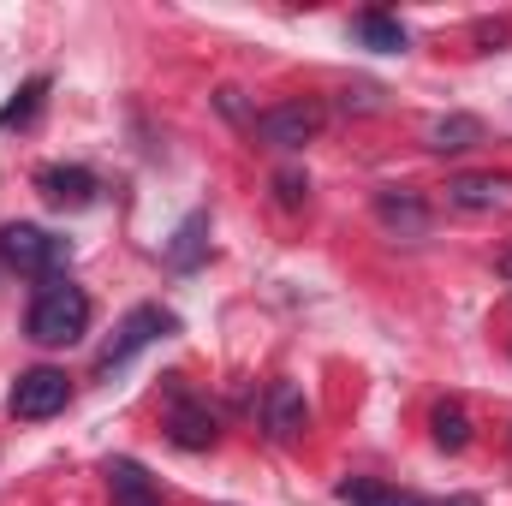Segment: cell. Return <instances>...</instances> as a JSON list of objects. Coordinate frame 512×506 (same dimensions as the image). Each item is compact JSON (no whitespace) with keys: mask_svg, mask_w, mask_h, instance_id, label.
<instances>
[{"mask_svg":"<svg viewBox=\"0 0 512 506\" xmlns=\"http://www.w3.org/2000/svg\"><path fill=\"white\" fill-rule=\"evenodd\" d=\"M501 280H512V251H507V256H501Z\"/></svg>","mask_w":512,"mask_h":506,"instance_id":"21","label":"cell"},{"mask_svg":"<svg viewBox=\"0 0 512 506\" xmlns=\"http://www.w3.org/2000/svg\"><path fill=\"white\" fill-rule=\"evenodd\" d=\"M334 501L340 506H429V501H417L411 489H387V483H370V477H346L334 489Z\"/></svg>","mask_w":512,"mask_h":506,"instance_id":"14","label":"cell"},{"mask_svg":"<svg viewBox=\"0 0 512 506\" xmlns=\"http://www.w3.org/2000/svg\"><path fill=\"white\" fill-rule=\"evenodd\" d=\"M161 334H173V310H161V304H137L126 322H120V334L108 340V352L96 358V370H102V376H114V370L131 364L143 346H155Z\"/></svg>","mask_w":512,"mask_h":506,"instance_id":"4","label":"cell"},{"mask_svg":"<svg viewBox=\"0 0 512 506\" xmlns=\"http://www.w3.org/2000/svg\"><path fill=\"white\" fill-rule=\"evenodd\" d=\"M215 411L209 405H197V399H185L179 393V376H173V417H167V441L173 447H185V453H209L215 447Z\"/></svg>","mask_w":512,"mask_h":506,"instance_id":"7","label":"cell"},{"mask_svg":"<svg viewBox=\"0 0 512 506\" xmlns=\"http://www.w3.org/2000/svg\"><path fill=\"white\" fill-rule=\"evenodd\" d=\"M358 42L364 48H376V54H405V24L399 18H387V12H358Z\"/></svg>","mask_w":512,"mask_h":506,"instance_id":"15","label":"cell"},{"mask_svg":"<svg viewBox=\"0 0 512 506\" xmlns=\"http://www.w3.org/2000/svg\"><path fill=\"white\" fill-rule=\"evenodd\" d=\"M274 197H280V209H298L310 197V179L298 167H286V173H274Z\"/></svg>","mask_w":512,"mask_h":506,"instance_id":"18","label":"cell"},{"mask_svg":"<svg viewBox=\"0 0 512 506\" xmlns=\"http://www.w3.org/2000/svg\"><path fill=\"white\" fill-rule=\"evenodd\" d=\"M262 429H268V441H298L310 429V399H304L298 381H268V393H262Z\"/></svg>","mask_w":512,"mask_h":506,"instance_id":"6","label":"cell"},{"mask_svg":"<svg viewBox=\"0 0 512 506\" xmlns=\"http://www.w3.org/2000/svg\"><path fill=\"white\" fill-rule=\"evenodd\" d=\"M66 399H72V381H66V370H54V364H36V370H24V376L12 381V393H6V411H12L18 423H42V417L66 411Z\"/></svg>","mask_w":512,"mask_h":506,"instance_id":"3","label":"cell"},{"mask_svg":"<svg viewBox=\"0 0 512 506\" xmlns=\"http://www.w3.org/2000/svg\"><path fill=\"white\" fill-rule=\"evenodd\" d=\"M108 489H114V506H161L155 483H149L143 465H131V459H108Z\"/></svg>","mask_w":512,"mask_h":506,"instance_id":"13","label":"cell"},{"mask_svg":"<svg viewBox=\"0 0 512 506\" xmlns=\"http://www.w3.org/2000/svg\"><path fill=\"white\" fill-rule=\"evenodd\" d=\"M24 328H30L36 346H72V340H84V328H90V298H84V286L48 280V286L36 292Z\"/></svg>","mask_w":512,"mask_h":506,"instance_id":"1","label":"cell"},{"mask_svg":"<svg viewBox=\"0 0 512 506\" xmlns=\"http://www.w3.org/2000/svg\"><path fill=\"white\" fill-rule=\"evenodd\" d=\"M0 256L18 274H48L54 280L72 262V245L54 239V233H42V227H30V221H12V227H0Z\"/></svg>","mask_w":512,"mask_h":506,"instance_id":"2","label":"cell"},{"mask_svg":"<svg viewBox=\"0 0 512 506\" xmlns=\"http://www.w3.org/2000/svg\"><path fill=\"white\" fill-rule=\"evenodd\" d=\"M42 96H48V78H30L6 108H0V131H12V126H30L36 120V108H42Z\"/></svg>","mask_w":512,"mask_h":506,"instance_id":"16","label":"cell"},{"mask_svg":"<svg viewBox=\"0 0 512 506\" xmlns=\"http://www.w3.org/2000/svg\"><path fill=\"white\" fill-rule=\"evenodd\" d=\"M215 102H221V114H227V120H245V102H239V90H221Z\"/></svg>","mask_w":512,"mask_h":506,"instance_id":"19","label":"cell"},{"mask_svg":"<svg viewBox=\"0 0 512 506\" xmlns=\"http://www.w3.org/2000/svg\"><path fill=\"white\" fill-rule=\"evenodd\" d=\"M376 215H382L387 233H399V239L429 233V203H423L417 191H405V185H382V191H376Z\"/></svg>","mask_w":512,"mask_h":506,"instance_id":"10","label":"cell"},{"mask_svg":"<svg viewBox=\"0 0 512 506\" xmlns=\"http://www.w3.org/2000/svg\"><path fill=\"white\" fill-rule=\"evenodd\" d=\"M423 143H429L435 155H465V149L483 143V120H477V114H435V120L423 126Z\"/></svg>","mask_w":512,"mask_h":506,"instance_id":"11","label":"cell"},{"mask_svg":"<svg viewBox=\"0 0 512 506\" xmlns=\"http://www.w3.org/2000/svg\"><path fill=\"white\" fill-rule=\"evenodd\" d=\"M447 203L465 209V215L507 209L512 203V173H459V179H447Z\"/></svg>","mask_w":512,"mask_h":506,"instance_id":"8","label":"cell"},{"mask_svg":"<svg viewBox=\"0 0 512 506\" xmlns=\"http://www.w3.org/2000/svg\"><path fill=\"white\" fill-rule=\"evenodd\" d=\"M429 435H435L441 453H465V447H471V411H465L459 399H441V405L429 411Z\"/></svg>","mask_w":512,"mask_h":506,"instance_id":"12","label":"cell"},{"mask_svg":"<svg viewBox=\"0 0 512 506\" xmlns=\"http://www.w3.org/2000/svg\"><path fill=\"white\" fill-rule=\"evenodd\" d=\"M203 233H209V215H191L185 227H179V245L167 251L173 268H197V256H203Z\"/></svg>","mask_w":512,"mask_h":506,"instance_id":"17","label":"cell"},{"mask_svg":"<svg viewBox=\"0 0 512 506\" xmlns=\"http://www.w3.org/2000/svg\"><path fill=\"white\" fill-rule=\"evenodd\" d=\"M322 120H328V114H322L316 102H280V108L256 114L251 131L268 143V149H304V143H316Z\"/></svg>","mask_w":512,"mask_h":506,"instance_id":"5","label":"cell"},{"mask_svg":"<svg viewBox=\"0 0 512 506\" xmlns=\"http://www.w3.org/2000/svg\"><path fill=\"white\" fill-rule=\"evenodd\" d=\"M36 191H42L54 209H90L102 185H96V173H90V167H60V161H54V167H42V173H36Z\"/></svg>","mask_w":512,"mask_h":506,"instance_id":"9","label":"cell"},{"mask_svg":"<svg viewBox=\"0 0 512 506\" xmlns=\"http://www.w3.org/2000/svg\"><path fill=\"white\" fill-rule=\"evenodd\" d=\"M441 506H483V501H477V495H447Z\"/></svg>","mask_w":512,"mask_h":506,"instance_id":"20","label":"cell"}]
</instances>
